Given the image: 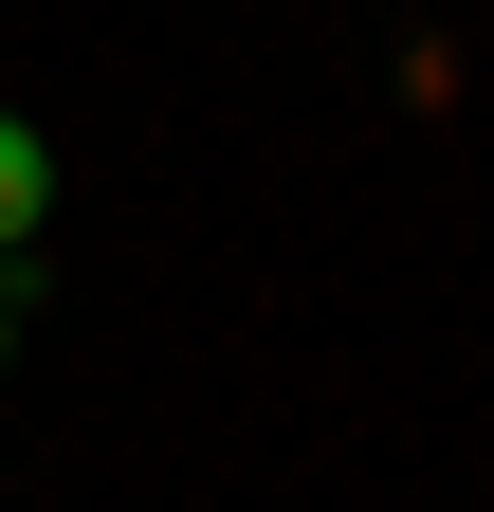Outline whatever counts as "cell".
Wrapping results in <instances>:
<instances>
[{"label": "cell", "instance_id": "cell-1", "mask_svg": "<svg viewBox=\"0 0 494 512\" xmlns=\"http://www.w3.org/2000/svg\"><path fill=\"white\" fill-rule=\"evenodd\" d=\"M37 220H55V128L0 110V238H37Z\"/></svg>", "mask_w": 494, "mask_h": 512}, {"label": "cell", "instance_id": "cell-2", "mask_svg": "<svg viewBox=\"0 0 494 512\" xmlns=\"http://www.w3.org/2000/svg\"><path fill=\"white\" fill-rule=\"evenodd\" d=\"M0 366H19V311H0Z\"/></svg>", "mask_w": 494, "mask_h": 512}]
</instances>
